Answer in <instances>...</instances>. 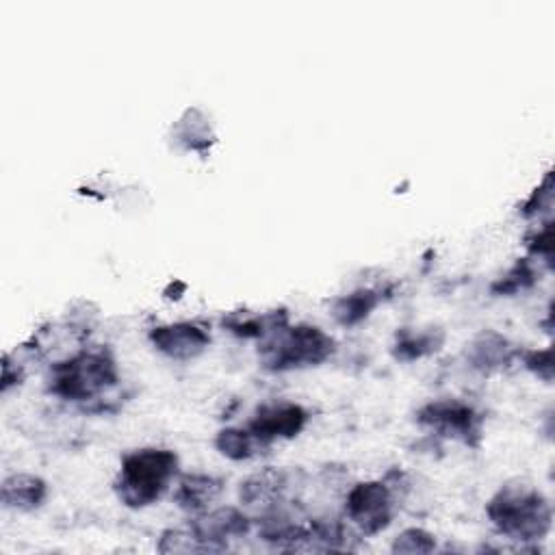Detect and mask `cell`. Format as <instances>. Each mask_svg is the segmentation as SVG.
Masks as SVG:
<instances>
[{
	"label": "cell",
	"mask_w": 555,
	"mask_h": 555,
	"mask_svg": "<svg viewBox=\"0 0 555 555\" xmlns=\"http://www.w3.org/2000/svg\"><path fill=\"white\" fill-rule=\"evenodd\" d=\"M488 519L503 536L521 542L542 540L551 529L553 512L545 495L527 484H508L486 506Z\"/></svg>",
	"instance_id": "6da1fadb"
},
{
	"label": "cell",
	"mask_w": 555,
	"mask_h": 555,
	"mask_svg": "<svg viewBox=\"0 0 555 555\" xmlns=\"http://www.w3.org/2000/svg\"><path fill=\"white\" fill-rule=\"evenodd\" d=\"M178 473V456L170 449H139L124 456L115 493L128 508L157 503Z\"/></svg>",
	"instance_id": "7a4b0ae2"
},
{
	"label": "cell",
	"mask_w": 555,
	"mask_h": 555,
	"mask_svg": "<svg viewBox=\"0 0 555 555\" xmlns=\"http://www.w3.org/2000/svg\"><path fill=\"white\" fill-rule=\"evenodd\" d=\"M118 365L105 350H83L50 371V393L68 402H89L118 384Z\"/></svg>",
	"instance_id": "3957f363"
},
{
	"label": "cell",
	"mask_w": 555,
	"mask_h": 555,
	"mask_svg": "<svg viewBox=\"0 0 555 555\" xmlns=\"http://www.w3.org/2000/svg\"><path fill=\"white\" fill-rule=\"evenodd\" d=\"M334 339L317 326H295L271 332L261 350V363L269 371H291L317 367L332 356Z\"/></svg>",
	"instance_id": "277c9868"
},
{
	"label": "cell",
	"mask_w": 555,
	"mask_h": 555,
	"mask_svg": "<svg viewBox=\"0 0 555 555\" xmlns=\"http://www.w3.org/2000/svg\"><path fill=\"white\" fill-rule=\"evenodd\" d=\"M345 514L365 536H376L391 525L393 497L384 482L356 484L345 499Z\"/></svg>",
	"instance_id": "5b68a950"
},
{
	"label": "cell",
	"mask_w": 555,
	"mask_h": 555,
	"mask_svg": "<svg viewBox=\"0 0 555 555\" xmlns=\"http://www.w3.org/2000/svg\"><path fill=\"white\" fill-rule=\"evenodd\" d=\"M417 421L441 436L458 438L467 445H477L482 436V417L458 399H436L419 410Z\"/></svg>",
	"instance_id": "8992f818"
},
{
	"label": "cell",
	"mask_w": 555,
	"mask_h": 555,
	"mask_svg": "<svg viewBox=\"0 0 555 555\" xmlns=\"http://www.w3.org/2000/svg\"><path fill=\"white\" fill-rule=\"evenodd\" d=\"M308 421V412L300 404L280 402L261 406L248 423V430L261 445H269L278 438L298 436Z\"/></svg>",
	"instance_id": "52a82bcc"
},
{
	"label": "cell",
	"mask_w": 555,
	"mask_h": 555,
	"mask_svg": "<svg viewBox=\"0 0 555 555\" xmlns=\"http://www.w3.org/2000/svg\"><path fill=\"white\" fill-rule=\"evenodd\" d=\"M150 341L157 350L174 360L198 358L211 343V334L193 321L159 326L150 332Z\"/></svg>",
	"instance_id": "ba28073f"
},
{
	"label": "cell",
	"mask_w": 555,
	"mask_h": 555,
	"mask_svg": "<svg viewBox=\"0 0 555 555\" xmlns=\"http://www.w3.org/2000/svg\"><path fill=\"white\" fill-rule=\"evenodd\" d=\"M191 532L198 536L204 551H224L228 538L250 532V519L237 508H222L193 521Z\"/></svg>",
	"instance_id": "9c48e42d"
},
{
	"label": "cell",
	"mask_w": 555,
	"mask_h": 555,
	"mask_svg": "<svg viewBox=\"0 0 555 555\" xmlns=\"http://www.w3.org/2000/svg\"><path fill=\"white\" fill-rule=\"evenodd\" d=\"M48 495L46 482L42 477H35L29 473L11 475L3 484V503L11 510L31 512L40 508Z\"/></svg>",
	"instance_id": "30bf717a"
},
{
	"label": "cell",
	"mask_w": 555,
	"mask_h": 555,
	"mask_svg": "<svg viewBox=\"0 0 555 555\" xmlns=\"http://www.w3.org/2000/svg\"><path fill=\"white\" fill-rule=\"evenodd\" d=\"M219 493H222V480H217V477L211 475L193 473L185 475L183 480L178 482L174 499L183 510L200 512L209 506L211 501H215Z\"/></svg>",
	"instance_id": "8fae6325"
},
{
	"label": "cell",
	"mask_w": 555,
	"mask_h": 555,
	"mask_svg": "<svg viewBox=\"0 0 555 555\" xmlns=\"http://www.w3.org/2000/svg\"><path fill=\"white\" fill-rule=\"evenodd\" d=\"M445 341L443 330L430 328V330H402L397 334L395 343V358L399 360H419L428 354H434L441 350V345Z\"/></svg>",
	"instance_id": "7c38bea8"
},
{
	"label": "cell",
	"mask_w": 555,
	"mask_h": 555,
	"mask_svg": "<svg viewBox=\"0 0 555 555\" xmlns=\"http://www.w3.org/2000/svg\"><path fill=\"white\" fill-rule=\"evenodd\" d=\"M378 304H380L378 291L360 289L350 295H343V298L334 302L332 315L341 326H356L360 321H365Z\"/></svg>",
	"instance_id": "4fadbf2b"
},
{
	"label": "cell",
	"mask_w": 555,
	"mask_h": 555,
	"mask_svg": "<svg viewBox=\"0 0 555 555\" xmlns=\"http://www.w3.org/2000/svg\"><path fill=\"white\" fill-rule=\"evenodd\" d=\"M512 356L510 343L501 337L497 332H484L480 337L475 339V343L471 345V363L473 367L482 369V371H490L495 367L506 365Z\"/></svg>",
	"instance_id": "5bb4252c"
},
{
	"label": "cell",
	"mask_w": 555,
	"mask_h": 555,
	"mask_svg": "<svg viewBox=\"0 0 555 555\" xmlns=\"http://www.w3.org/2000/svg\"><path fill=\"white\" fill-rule=\"evenodd\" d=\"M287 486V475L267 469L263 473H258L250 477L248 482L241 486V501L245 503H274V499L285 490Z\"/></svg>",
	"instance_id": "9a60e30c"
},
{
	"label": "cell",
	"mask_w": 555,
	"mask_h": 555,
	"mask_svg": "<svg viewBox=\"0 0 555 555\" xmlns=\"http://www.w3.org/2000/svg\"><path fill=\"white\" fill-rule=\"evenodd\" d=\"M215 447L230 460H248L263 445L256 441L248 428H226L217 434Z\"/></svg>",
	"instance_id": "2e32d148"
},
{
	"label": "cell",
	"mask_w": 555,
	"mask_h": 555,
	"mask_svg": "<svg viewBox=\"0 0 555 555\" xmlns=\"http://www.w3.org/2000/svg\"><path fill=\"white\" fill-rule=\"evenodd\" d=\"M178 131L189 150H204L215 141L209 120H206V115L198 109H189L183 118H180Z\"/></svg>",
	"instance_id": "e0dca14e"
},
{
	"label": "cell",
	"mask_w": 555,
	"mask_h": 555,
	"mask_svg": "<svg viewBox=\"0 0 555 555\" xmlns=\"http://www.w3.org/2000/svg\"><path fill=\"white\" fill-rule=\"evenodd\" d=\"M536 282V271L529 261H519L506 276L499 278L493 285V293L497 295H514L529 289Z\"/></svg>",
	"instance_id": "ac0fdd59"
},
{
	"label": "cell",
	"mask_w": 555,
	"mask_h": 555,
	"mask_svg": "<svg viewBox=\"0 0 555 555\" xmlns=\"http://www.w3.org/2000/svg\"><path fill=\"white\" fill-rule=\"evenodd\" d=\"M436 549V540L430 532H425V529H406V532L399 534L393 542V553H408V555H415V553H432Z\"/></svg>",
	"instance_id": "d6986e66"
},
{
	"label": "cell",
	"mask_w": 555,
	"mask_h": 555,
	"mask_svg": "<svg viewBox=\"0 0 555 555\" xmlns=\"http://www.w3.org/2000/svg\"><path fill=\"white\" fill-rule=\"evenodd\" d=\"M161 553H193V551H204L202 542L198 536L191 532H165L159 542Z\"/></svg>",
	"instance_id": "ffe728a7"
},
{
	"label": "cell",
	"mask_w": 555,
	"mask_h": 555,
	"mask_svg": "<svg viewBox=\"0 0 555 555\" xmlns=\"http://www.w3.org/2000/svg\"><path fill=\"white\" fill-rule=\"evenodd\" d=\"M525 367L529 371H534L538 378H542L545 382L553 380V352L551 347L542 352H527L525 354Z\"/></svg>",
	"instance_id": "44dd1931"
},
{
	"label": "cell",
	"mask_w": 555,
	"mask_h": 555,
	"mask_svg": "<svg viewBox=\"0 0 555 555\" xmlns=\"http://www.w3.org/2000/svg\"><path fill=\"white\" fill-rule=\"evenodd\" d=\"M551 189H553V185H551V174H547L545 185H542L540 189H536V191L532 193V198H529V200L525 202V206H523V215H525V217H532V215L540 213L542 209H549V206H551Z\"/></svg>",
	"instance_id": "7402d4cb"
},
{
	"label": "cell",
	"mask_w": 555,
	"mask_h": 555,
	"mask_svg": "<svg viewBox=\"0 0 555 555\" xmlns=\"http://www.w3.org/2000/svg\"><path fill=\"white\" fill-rule=\"evenodd\" d=\"M529 250H532L538 256H542V258H547V261H551V254H553V228H551L549 222L545 224V228L538 230V235L534 237V243L529 245Z\"/></svg>",
	"instance_id": "603a6c76"
}]
</instances>
